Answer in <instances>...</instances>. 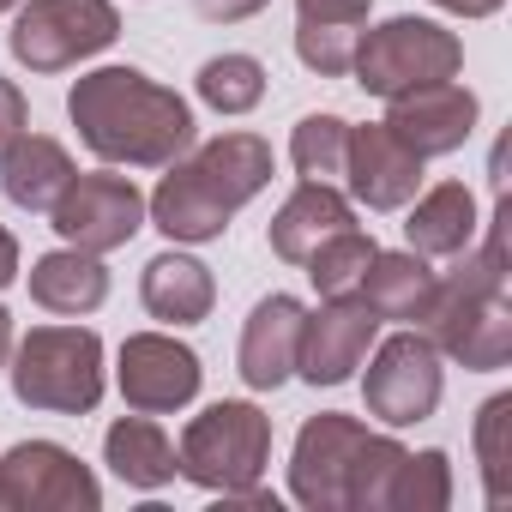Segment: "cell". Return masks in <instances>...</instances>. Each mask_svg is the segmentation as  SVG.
Masks as SVG:
<instances>
[{
	"label": "cell",
	"instance_id": "obj_1",
	"mask_svg": "<svg viewBox=\"0 0 512 512\" xmlns=\"http://www.w3.org/2000/svg\"><path fill=\"white\" fill-rule=\"evenodd\" d=\"M79 139L121 169H169L193 151V109L139 67H97L67 91Z\"/></svg>",
	"mask_w": 512,
	"mask_h": 512
},
{
	"label": "cell",
	"instance_id": "obj_2",
	"mask_svg": "<svg viewBox=\"0 0 512 512\" xmlns=\"http://www.w3.org/2000/svg\"><path fill=\"white\" fill-rule=\"evenodd\" d=\"M506 199L488 217V241L470 253H458V266L446 278H434V302L416 326H428L422 338L464 362L470 374H494L512 362V302H506Z\"/></svg>",
	"mask_w": 512,
	"mask_h": 512
},
{
	"label": "cell",
	"instance_id": "obj_3",
	"mask_svg": "<svg viewBox=\"0 0 512 512\" xmlns=\"http://www.w3.org/2000/svg\"><path fill=\"white\" fill-rule=\"evenodd\" d=\"M266 181H272V145L260 133H217L193 157L169 163V175L145 199V217L169 241L199 247V241H217L247 199H260Z\"/></svg>",
	"mask_w": 512,
	"mask_h": 512
},
{
	"label": "cell",
	"instance_id": "obj_4",
	"mask_svg": "<svg viewBox=\"0 0 512 512\" xmlns=\"http://www.w3.org/2000/svg\"><path fill=\"white\" fill-rule=\"evenodd\" d=\"M13 398L43 416H91L103 404V338L91 326H31L7 356Z\"/></svg>",
	"mask_w": 512,
	"mask_h": 512
},
{
	"label": "cell",
	"instance_id": "obj_5",
	"mask_svg": "<svg viewBox=\"0 0 512 512\" xmlns=\"http://www.w3.org/2000/svg\"><path fill=\"white\" fill-rule=\"evenodd\" d=\"M272 458V416L247 398H223L199 410L175 446V476H187L205 494H235L266 476Z\"/></svg>",
	"mask_w": 512,
	"mask_h": 512
},
{
	"label": "cell",
	"instance_id": "obj_6",
	"mask_svg": "<svg viewBox=\"0 0 512 512\" xmlns=\"http://www.w3.org/2000/svg\"><path fill=\"white\" fill-rule=\"evenodd\" d=\"M458 67H464V43L434 19H386V25L362 31L356 61H350L356 85L380 103L440 85V79H458Z\"/></svg>",
	"mask_w": 512,
	"mask_h": 512
},
{
	"label": "cell",
	"instance_id": "obj_7",
	"mask_svg": "<svg viewBox=\"0 0 512 512\" xmlns=\"http://www.w3.org/2000/svg\"><path fill=\"white\" fill-rule=\"evenodd\" d=\"M115 37H121V13L109 0H31L7 31V49L31 73H67L103 55Z\"/></svg>",
	"mask_w": 512,
	"mask_h": 512
},
{
	"label": "cell",
	"instance_id": "obj_8",
	"mask_svg": "<svg viewBox=\"0 0 512 512\" xmlns=\"http://www.w3.org/2000/svg\"><path fill=\"white\" fill-rule=\"evenodd\" d=\"M0 506L7 512H97L103 482L91 464L55 440H19L0 452Z\"/></svg>",
	"mask_w": 512,
	"mask_h": 512
},
{
	"label": "cell",
	"instance_id": "obj_9",
	"mask_svg": "<svg viewBox=\"0 0 512 512\" xmlns=\"http://www.w3.org/2000/svg\"><path fill=\"white\" fill-rule=\"evenodd\" d=\"M362 362H368V374H362L368 416H380L386 428H410V422H428L440 410V392H446L440 350L422 332H392Z\"/></svg>",
	"mask_w": 512,
	"mask_h": 512
},
{
	"label": "cell",
	"instance_id": "obj_10",
	"mask_svg": "<svg viewBox=\"0 0 512 512\" xmlns=\"http://www.w3.org/2000/svg\"><path fill=\"white\" fill-rule=\"evenodd\" d=\"M49 223L67 247L79 253H115L127 247L139 229H145V193L133 187V175H115V169H97V175H73L67 193L49 205Z\"/></svg>",
	"mask_w": 512,
	"mask_h": 512
},
{
	"label": "cell",
	"instance_id": "obj_11",
	"mask_svg": "<svg viewBox=\"0 0 512 512\" xmlns=\"http://www.w3.org/2000/svg\"><path fill=\"white\" fill-rule=\"evenodd\" d=\"M115 380H121L127 410H139V416H169V410H187V404L199 398L205 368H199V356H193L181 338H169V332H133V338L121 344Z\"/></svg>",
	"mask_w": 512,
	"mask_h": 512
},
{
	"label": "cell",
	"instance_id": "obj_12",
	"mask_svg": "<svg viewBox=\"0 0 512 512\" xmlns=\"http://www.w3.org/2000/svg\"><path fill=\"white\" fill-rule=\"evenodd\" d=\"M368 428L344 410H320L302 422L296 452H290V494L308 512H344V488H350V464L362 452Z\"/></svg>",
	"mask_w": 512,
	"mask_h": 512
},
{
	"label": "cell",
	"instance_id": "obj_13",
	"mask_svg": "<svg viewBox=\"0 0 512 512\" xmlns=\"http://www.w3.org/2000/svg\"><path fill=\"white\" fill-rule=\"evenodd\" d=\"M380 338V314L362 296H326L320 314L302 320V350H296V374L308 386H344L362 356Z\"/></svg>",
	"mask_w": 512,
	"mask_h": 512
},
{
	"label": "cell",
	"instance_id": "obj_14",
	"mask_svg": "<svg viewBox=\"0 0 512 512\" xmlns=\"http://www.w3.org/2000/svg\"><path fill=\"white\" fill-rule=\"evenodd\" d=\"M344 187L356 205L368 211H404L422 187V157L386 127V121H368V127H350V157H344Z\"/></svg>",
	"mask_w": 512,
	"mask_h": 512
},
{
	"label": "cell",
	"instance_id": "obj_15",
	"mask_svg": "<svg viewBox=\"0 0 512 512\" xmlns=\"http://www.w3.org/2000/svg\"><path fill=\"white\" fill-rule=\"evenodd\" d=\"M476 91L440 79V85H422V91H404L386 103V127L428 163V157H452L464 151V139L476 133Z\"/></svg>",
	"mask_w": 512,
	"mask_h": 512
},
{
	"label": "cell",
	"instance_id": "obj_16",
	"mask_svg": "<svg viewBox=\"0 0 512 512\" xmlns=\"http://www.w3.org/2000/svg\"><path fill=\"white\" fill-rule=\"evenodd\" d=\"M302 320H308V308L296 302V296H266L260 308L247 314V326H241V380L253 386V392H278L290 374H296V350H302Z\"/></svg>",
	"mask_w": 512,
	"mask_h": 512
},
{
	"label": "cell",
	"instance_id": "obj_17",
	"mask_svg": "<svg viewBox=\"0 0 512 512\" xmlns=\"http://www.w3.org/2000/svg\"><path fill=\"white\" fill-rule=\"evenodd\" d=\"M139 302L151 320L163 326H199L217 302V284H211V266H199L193 253H157L145 260V278H139Z\"/></svg>",
	"mask_w": 512,
	"mask_h": 512
},
{
	"label": "cell",
	"instance_id": "obj_18",
	"mask_svg": "<svg viewBox=\"0 0 512 512\" xmlns=\"http://www.w3.org/2000/svg\"><path fill=\"white\" fill-rule=\"evenodd\" d=\"M476 199L464 181H440L428 187L416 205H410V223H404V241L422 260H458L464 247H476Z\"/></svg>",
	"mask_w": 512,
	"mask_h": 512
},
{
	"label": "cell",
	"instance_id": "obj_19",
	"mask_svg": "<svg viewBox=\"0 0 512 512\" xmlns=\"http://www.w3.org/2000/svg\"><path fill=\"white\" fill-rule=\"evenodd\" d=\"M350 223H356V211H350V199H344L338 187L302 181V187L278 205V217H272V253H278V260H290V266H302L326 235H338V229H350Z\"/></svg>",
	"mask_w": 512,
	"mask_h": 512
},
{
	"label": "cell",
	"instance_id": "obj_20",
	"mask_svg": "<svg viewBox=\"0 0 512 512\" xmlns=\"http://www.w3.org/2000/svg\"><path fill=\"white\" fill-rule=\"evenodd\" d=\"M73 175H79V169H73L67 145L49 139V133H19V145L0 157V193H7L19 211H43V217H49V205L67 193Z\"/></svg>",
	"mask_w": 512,
	"mask_h": 512
},
{
	"label": "cell",
	"instance_id": "obj_21",
	"mask_svg": "<svg viewBox=\"0 0 512 512\" xmlns=\"http://www.w3.org/2000/svg\"><path fill=\"white\" fill-rule=\"evenodd\" d=\"M31 302L43 314H67V320L97 314L109 302V272H103L97 253L55 247V253H43V260L31 266Z\"/></svg>",
	"mask_w": 512,
	"mask_h": 512
},
{
	"label": "cell",
	"instance_id": "obj_22",
	"mask_svg": "<svg viewBox=\"0 0 512 512\" xmlns=\"http://www.w3.org/2000/svg\"><path fill=\"white\" fill-rule=\"evenodd\" d=\"M356 296L380 314V326L386 320L416 326L428 314V302H434V272H428L422 253H410V247L404 253H374L368 272H362V284H356Z\"/></svg>",
	"mask_w": 512,
	"mask_h": 512
},
{
	"label": "cell",
	"instance_id": "obj_23",
	"mask_svg": "<svg viewBox=\"0 0 512 512\" xmlns=\"http://www.w3.org/2000/svg\"><path fill=\"white\" fill-rule=\"evenodd\" d=\"M103 464L127 482V488H145V494H157V488H169L175 482V440L151 422V416H121L109 434H103Z\"/></svg>",
	"mask_w": 512,
	"mask_h": 512
},
{
	"label": "cell",
	"instance_id": "obj_24",
	"mask_svg": "<svg viewBox=\"0 0 512 512\" xmlns=\"http://www.w3.org/2000/svg\"><path fill=\"white\" fill-rule=\"evenodd\" d=\"M374 235H362L356 223L350 229H338V235H326L314 253H308V278H314V290L320 296H356V284H362V272H368V260H374Z\"/></svg>",
	"mask_w": 512,
	"mask_h": 512
},
{
	"label": "cell",
	"instance_id": "obj_25",
	"mask_svg": "<svg viewBox=\"0 0 512 512\" xmlns=\"http://www.w3.org/2000/svg\"><path fill=\"white\" fill-rule=\"evenodd\" d=\"M290 157H296V175H302V181H326V187H344L350 121H338V115H308V121H296Z\"/></svg>",
	"mask_w": 512,
	"mask_h": 512
},
{
	"label": "cell",
	"instance_id": "obj_26",
	"mask_svg": "<svg viewBox=\"0 0 512 512\" xmlns=\"http://www.w3.org/2000/svg\"><path fill=\"white\" fill-rule=\"evenodd\" d=\"M452 506V458L440 446L428 452H404L398 476H392V500L386 512H446Z\"/></svg>",
	"mask_w": 512,
	"mask_h": 512
},
{
	"label": "cell",
	"instance_id": "obj_27",
	"mask_svg": "<svg viewBox=\"0 0 512 512\" xmlns=\"http://www.w3.org/2000/svg\"><path fill=\"white\" fill-rule=\"evenodd\" d=\"M266 97V67L253 55H211L199 67V103H211L217 115H247Z\"/></svg>",
	"mask_w": 512,
	"mask_h": 512
},
{
	"label": "cell",
	"instance_id": "obj_28",
	"mask_svg": "<svg viewBox=\"0 0 512 512\" xmlns=\"http://www.w3.org/2000/svg\"><path fill=\"white\" fill-rule=\"evenodd\" d=\"M404 464V446L392 434H368L356 464H350V488H344V512H386L392 500V476Z\"/></svg>",
	"mask_w": 512,
	"mask_h": 512
},
{
	"label": "cell",
	"instance_id": "obj_29",
	"mask_svg": "<svg viewBox=\"0 0 512 512\" xmlns=\"http://www.w3.org/2000/svg\"><path fill=\"white\" fill-rule=\"evenodd\" d=\"M476 464H482L488 506H500L506 500V470H512V392H494L476 410Z\"/></svg>",
	"mask_w": 512,
	"mask_h": 512
},
{
	"label": "cell",
	"instance_id": "obj_30",
	"mask_svg": "<svg viewBox=\"0 0 512 512\" xmlns=\"http://www.w3.org/2000/svg\"><path fill=\"white\" fill-rule=\"evenodd\" d=\"M356 43H362V31H344V25H296V55L320 79H344L356 61Z\"/></svg>",
	"mask_w": 512,
	"mask_h": 512
},
{
	"label": "cell",
	"instance_id": "obj_31",
	"mask_svg": "<svg viewBox=\"0 0 512 512\" xmlns=\"http://www.w3.org/2000/svg\"><path fill=\"white\" fill-rule=\"evenodd\" d=\"M374 0H296V25H344V31H362Z\"/></svg>",
	"mask_w": 512,
	"mask_h": 512
},
{
	"label": "cell",
	"instance_id": "obj_32",
	"mask_svg": "<svg viewBox=\"0 0 512 512\" xmlns=\"http://www.w3.org/2000/svg\"><path fill=\"white\" fill-rule=\"evenodd\" d=\"M25 127H31V109H25L19 85H13V79H0V157L19 145V133H25Z\"/></svg>",
	"mask_w": 512,
	"mask_h": 512
},
{
	"label": "cell",
	"instance_id": "obj_33",
	"mask_svg": "<svg viewBox=\"0 0 512 512\" xmlns=\"http://www.w3.org/2000/svg\"><path fill=\"white\" fill-rule=\"evenodd\" d=\"M266 7H272V0H193V13L211 19V25H241V19L266 13Z\"/></svg>",
	"mask_w": 512,
	"mask_h": 512
},
{
	"label": "cell",
	"instance_id": "obj_34",
	"mask_svg": "<svg viewBox=\"0 0 512 512\" xmlns=\"http://www.w3.org/2000/svg\"><path fill=\"white\" fill-rule=\"evenodd\" d=\"M434 7H446V13H458V19H488V13L506 7V0H434Z\"/></svg>",
	"mask_w": 512,
	"mask_h": 512
},
{
	"label": "cell",
	"instance_id": "obj_35",
	"mask_svg": "<svg viewBox=\"0 0 512 512\" xmlns=\"http://www.w3.org/2000/svg\"><path fill=\"white\" fill-rule=\"evenodd\" d=\"M13 278H19V241H13V229H0V290Z\"/></svg>",
	"mask_w": 512,
	"mask_h": 512
},
{
	"label": "cell",
	"instance_id": "obj_36",
	"mask_svg": "<svg viewBox=\"0 0 512 512\" xmlns=\"http://www.w3.org/2000/svg\"><path fill=\"white\" fill-rule=\"evenodd\" d=\"M7 356H13V314L0 308V374H7Z\"/></svg>",
	"mask_w": 512,
	"mask_h": 512
},
{
	"label": "cell",
	"instance_id": "obj_37",
	"mask_svg": "<svg viewBox=\"0 0 512 512\" xmlns=\"http://www.w3.org/2000/svg\"><path fill=\"white\" fill-rule=\"evenodd\" d=\"M13 7H19V0H0V13H13Z\"/></svg>",
	"mask_w": 512,
	"mask_h": 512
}]
</instances>
